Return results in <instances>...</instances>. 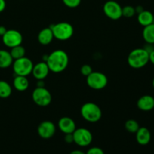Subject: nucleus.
Instances as JSON below:
<instances>
[{
    "instance_id": "obj_34",
    "label": "nucleus",
    "mask_w": 154,
    "mask_h": 154,
    "mask_svg": "<svg viewBox=\"0 0 154 154\" xmlns=\"http://www.w3.org/2000/svg\"><path fill=\"white\" fill-rule=\"evenodd\" d=\"M152 84H153V88H154V78H153V82H152Z\"/></svg>"
},
{
    "instance_id": "obj_8",
    "label": "nucleus",
    "mask_w": 154,
    "mask_h": 154,
    "mask_svg": "<svg viewBox=\"0 0 154 154\" xmlns=\"http://www.w3.org/2000/svg\"><path fill=\"white\" fill-rule=\"evenodd\" d=\"M74 143L79 147H85L93 141V134L86 128H78L73 132Z\"/></svg>"
},
{
    "instance_id": "obj_17",
    "label": "nucleus",
    "mask_w": 154,
    "mask_h": 154,
    "mask_svg": "<svg viewBox=\"0 0 154 154\" xmlns=\"http://www.w3.org/2000/svg\"><path fill=\"white\" fill-rule=\"evenodd\" d=\"M138 21L142 26H147L154 23V16L150 11L144 10L138 14Z\"/></svg>"
},
{
    "instance_id": "obj_32",
    "label": "nucleus",
    "mask_w": 154,
    "mask_h": 154,
    "mask_svg": "<svg viewBox=\"0 0 154 154\" xmlns=\"http://www.w3.org/2000/svg\"><path fill=\"white\" fill-rule=\"evenodd\" d=\"M69 154H86L85 153L82 151L81 150H72Z\"/></svg>"
},
{
    "instance_id": "obj_3",
    "label": "nucleus",
    "mask_w": 154,
    "mask_h": 154,
    "mask_svg": "<svg viewBox=\"0 0 154 154\" xmlns=\"http://www.w3.org/2000/svg\"><path fill=\"white\" fill-rule=\"evenodd\" d=\"M81 114L86 121L96 123L102 118V112L99 105L93 102H87L81 106Z\"/></svg>"
},
{
    "instance_id": "obj_15",
    "label": "nucleus",
    "mask_w": 154,
    "mask_h": 154,
    "mask_svg": "<svg viewBox=\"0 0 154 154\" xmlns=\"http://www.w3.org/2000/svg\"><path fill=\"white\" fill-rule=\"evenodd\" d=\"M136 141L140 145H147L151 140V133L150 130L146 127H140L135 132Z\"/></svg>"
},
{
    "instance_id": "obj_25",
    "label": "nucleus",
    "mask_w": 154,
    "mask_h": 154,
    "mask_svg": "<svg viewBox=\"0 0 154 154\" xmlns=\"http://www.w3.org/2000/svg\"><path fill=\"white\" fill-rule=\"evenodd\" d=\"M63 4L68 8H75L78 7L81 2V0H62Z\"/></svg>"
},
{
    "instance_id": "obj_2",
    "label": "nucleus",
    "mask_w": 154,
    "mask_h": 154,
    "mask_svg": "<svg viewBox=\"0 0 154 154\" xmlns=\"http://www.w3.org/2000/svg\"><path fill=\"white\" fill-rule=\"evenodd\" d=\"M127 62L129 66L133 69H141L149 63V53L144 48L132 50L128 56Z\"/></svg>"
},
{
    "instance_id": "obj_18",
    "label": "nucleus",
    "mask_w": 154,
    "mask_h": 154,
    "mask_svg": "<svg viewBox=\"0 0 154 154\" xmlns=\"http://www.w3.org/2000/svg\"><path fill=\"white\" fill-rule=\"evenodd\" d=\"M13 85L15 90L20 92H23L28 89L29 86V81L26 76L16 75L13 81Z\"/></svg>"
},
{
    "instance_id": "obj_20",
    "label": "nucleus",
    "mask_w": 154,
    "mask_h": 154,
    "mask_svg": "<svg viewBox=\"0 0 154 154\" xmlns=\"http://www.w3.org/2000/svg\"><path fill=\"white\" fill-rule=\"evenodd\" d=\"M142 36L146 43L154 45V23L144 27Z\"/></svg>"
},
{
    "instance_id": "obj_4",
    "label": "nucleus",
    "mask_w": 154,
    "mask_h": 154,
    "mask_svg": "<svg viewBox=\"0 0 154 154\" xmlns=\"http://www.w3.org/2000/svg\"><path fill=\"white\" fill-rule=\"evenodd\" d=\"M54 38L59 41H66L72 37L74 28L69 23L61 22L51 26Z\"/></svg>"
},
{
    "instance_id": "obj_24",
    "label": "nucleus",
    "mask_w": 154,
    "mask_h": 154,
    "mask_svg": "<svg viewBox=\"0 0 154 154\" xmlns=\"http://www.w3.org/2000/svg\"><path fill=\"white\" fill-rule=\"evenodd\" d=\"M136 14L135 8L131 5H126L122 8V16L126 18H131Z\"/></svg>"
},
{
    "instance_id": "obj_12",
    "label": "nucleus",
    "mask_w": 154,
    "mask_h": 154,
    "mask_svg": "<svg viewBox=\"0 0 154 154\" xmlns=\"http://www.w3.org/2000/svg\"><path fill=\"white\" fill-rule=\"evenodd\" d=\"M51 72L46 62H40L37 64L34 65L32 75H33L35 79L37 80H44L48 77L49 72Z\"/></svg>"
},
{
    "instance_id": "obj_1",
    "label": "nucleus",
    "mask_w": 154,
    "mask_h": 154,
    "mask_svg": "<svg viewBox=\"0 0 154 154\" xmlns=\"http://www.w3.org/2000/svg\"><path fill=\"white\" fill-rule=\"evenodd\" d=\"M51 72L60 73L66 69L69 65V59L67 53L63 50H56L48 56L45 61Z\"/></svg>"
},
{
    "instance_id": "obj_30",
    "label": "nucleus",
    "mask_w": 154,
    "mask_h": 154,
    "mask_svg": "<svg viewBox=\"0 0 154 154\" xmlns=\"http://www.w3.org/2000/svg\"><path fill=\"white\" fill-rule=\"evenodd\" d=\"M149 62L154 65V50L149 54Z\"/></svg>"
},
{
    "instance_id": "obj_13",
    "label": "nucleus",
    "mask_w": 154,
    "mask_h": 154,
    "mask_svg": "<svg viewBox=\"0 0 154 154\" xmlns=\"http://www.w3.org/2000/svg\"><path fill=\"white\" fill-rule=\"evenodd\" d=\"M60 130L64 134H72L75 132L76 128L75 120L69 117H63L58 121Z\"/></svg>"
},
{
    "instance_id": "obj_23",
    "label": "nucleus",
    "mask_w": 154,
    "mask_h": 154,
    "mask_svg": "<svg viewBox=\"0 0 154 154\" xmlns=\"http://www.w3.org/2000/svg\"><path fill=\"white\" fill-rule=\"evenodd\" d=\"M140 128L138 122L133 119H129L125 123V129L130 133H135Z\"/></svg>"
},
{
    "instance_id": "obj_26",
    "label": "nucleus",
    "mask_w": 154,
    "mask_h": 154,
    "mask_svg": "<svg viewBox=\"0 0 154 154\" xmlns=\"http://www.w3.org/2000/svg\"><path fill=\"white\" fill-rule=\"evenodd\" d=\"M92 72H93V69H92V67L90 65L85 64L84 65V66H81V75H83L84 76L87 77L89 75H90Z\"/></svg>"
},
{
    "instance_id": "obj_11",
    "label": "nucleus",
    "mask_w": 154,
    "mask_h": 154,
    "mask_svg": "<svg viewBox=\"0 0 154 154\" xmlns=\"http://www.w3.org/2000/svg\"><path fill=\"white\" fill-rule=\"evenodd\" d=\"M57 128L55 124L50 120L42 121L38 125L37 129L38 134L43 139H49L51 138L56 133Z\"/></svg>"
},
{
    "instance_id": "obj_21",
    "label": "nucleus",
    "mask_w": 154,
    "mask_h": 154,
    "mask_svg": "<svg viewBox=\"0 0 154 154\" xmlns=\"http://www.w3.org/2000/svg\"><path fill=\"white\" fill-rule=\"evenodd\" d=\"M12 93V88L10 84L5 81H0V98H8Z\"/></svg>"
},
{
    "instance_id": "obj_10",
    "label": "nucleus",
    "mask_w": 154,
    "mask_h": 154,
    "mask_svg": "<svg viewBox=\"0 0 154 154\" xmlns=\"http://www.w3.org/2000/svg\"><path fill=\"white\" fill-rule=\"evenodd\" d=\"M2 42L8 48H14L20 45L23 42V35L16 29H8L2 36Z\"/></svg>"
},
{
    "instance_id": "obj_6",
    "label": "nucleus",
    "mask_w": 154,
    "mask_h": 154,
    "mask_svg": "<svg viewBox=\"0 0 154 154\" xmlns=\"http://www.w3.org/2000/svg\"><path fill=\"white\" fill-rule=\"evenodd\" d=\"M32 101L40 107H47L51 103L52 95L45 87H36L32 93Z\"/></svg>"
},
{
    "instance_id": "obj_31",
    "label": "nucleus",
    "mask_w": 154,
    "mask_h": 154,
    "mask_svg": "<svg viewBox=\"0 0 154 154\" xmlns=\"http://www.w3.org/2000/svg\"><path fill=\"white\" fill-rule=\"evenodd\" d=\"M7 29L4 26H0V36H2L7 31Z\"/></svg>"
},
{
    "instance_id": "obj_16",
    "label": "nucleus",
    "mask_w": 154,
    "mask_h": 154,
    "mask_svg": "<svg viewBox=\"0 0 154 154\" xmlns=\"http://www.w3.org/2000/svg\"><path fill=\"white\" fill-rule=\"evenodd\" d=\"M54 34L51 27L44 28L38 35V41L42 45H48L54 40Z\"/></svg>"
},
{
    "instance_id": "obj_5",
    "label": "nucleus",
    "mask_w": 154,
    "mask_h": 154,
    "mask_svg": "<svg viewBox=\"0 0 154 154\" xmlns=\"http://www.w3.org/2000/svg\"><path fill=\"white\" fill-rule=\"evenodd\" d=\"M33 66L34 64L32 61L29 58L26 57L14 60L12 63L14 72L16 75H20V76L27 77L32 74Z\"/></svg>"
},
{
    "instance_id": "obj_28",
    "label": "nucleus",
    "mask_w": 154,
    "mask_h": 154,
    "mask_svg": "<svg viewBox=\"0 0 154 154\" xmlns=\"http://www.w3.org/2000/svg\"><path fill=\"white\" fill-rule=\"evenodd\" d=\"M64 140L67 144H72V143H74L73 134H65Z\"/></svg>"
},
{
    "instance_id": "obj_19",
    "label": "nucleus",
    "mask_w": 154,
    "mask_h": 154,
    "mask_svg": "<svg viewBox=\"0 0 154 154\" xmlns=\"http://www.w3.org/2000/svg\"><path fill=\"white\" fill-rule=\"evenodd\" d=\"M14 60L9 51L0 50V69H7L12 66Z\"/></svg>"
},
{
    "instance_id": "obj_22",
    "label": "nucleus",
    "mask_w": 154,
    "mask_h": 154,
    "mask_svg": "<svg viewBox=\"0 0 154 154\" xmlns=\"http://www.w3.org/2000/svg\"><path fill=\"white\" fill-rule=\"evenodd\" d=\"M9 52H10L14 60L22 58V57H25L26 55V49L21 45L11 48V51H9Z\"/></svg>"
},
{
    "instance_id": "obj_29",
    "label": "nucleus",
    "mask_w": 154,
    "mask_h": 154,
    "mask_svg": "<svg viewBox=\"0 0 154 154\" xmlns=\"http://www.w3.org/2000/svg\"><path fill=\"white\" fill-rule=\"evenodd\" d=\"M6 2L5 0H0V13L5 9Z\"/></svg>"
},
{
    "instance_id": "obj_14",
    "label": "nucleus",
    "mask_w": 154,
    "mask_h": 154,
    "mask_svg": "<svg viewBox=\"0 0 154 154\" xmlns=\"http://www.w3.org/2000/svg\"><path fill=\"white\" fill-rule=\"evenodd\" d=\"M137 107L142 111H150L154 108V98L150 95H144L137 101Z\"/></svg>"
},
{
    "instance_id": "obj_9",
    "label": "nucleus",
    "mask_w": 154,
    "mask_h": 154,
    "mask_svg": "<svg viewBox=\"0 0 154 154\" xmlns=\"http://www.w3.org/2000/svg\"><path fill=\"white\" fill-rule=\"evenodd\" d=\"M103 11L107 17L113 20H117L123 17L121 5L113 0H109L104 4Z\"/></svg>"
},
{
    "instance_id": "obj_7",
    "label": "nucleus",
    "mask_w": 154,
    "mask_h": 154,
    "mask_svg": "<svg viewBox=\"0 0 154 154\" xmlns=\"http://www.w3.org/2000/svg\"><path fill=\"white\" fill-rule=\"evenodd\" d=\"M108 82L105 74L99 72H93L87 77V84L91 89L100 90L105 88Z\"/></svg>"
},
{
    "instance_id": "obj_33",
    "label": "nucleus",
    "mask_w": 154,
    "mask_h": 154,
    "mask_svg": "<svg viewBox=\"0 0 154 154\" xmlns=\"http://www.w3.org/2000/svg\"><path fill=\"white\" fill-rule=\"evenodd\" d=\"M135 8V11H136V13L139 14L140 12H141L142 11H144V8H143L142 6H137L136 8Z\"/></svg>"
},
{
    "instance_id": "obj_27",
    "label": "nucleus",
    "mask_w": 154,
    "mask_h": 154,
    "mask_svg": "<svg viewBox=\"0 0 154 154\" xmlns=\"http://www.w3.org/2000/svg\"><path fill=\"white\" fill-rule=\"evenodd\" d=\"M86 154H105V153H104L103 150L101 149L100 147H93L89 149Z\"/></svg>"
}]
</instances>
